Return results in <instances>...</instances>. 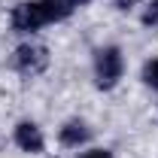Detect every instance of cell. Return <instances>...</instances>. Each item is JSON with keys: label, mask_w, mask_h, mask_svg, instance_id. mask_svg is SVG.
I'll return each instance as SVG.
<instances>
[{"label": "cell", "mask_w": 158, "mask_h": 158, "mask_svg": "<svg viewBox=\"0 0 158 158\" xmlns=\"http://www.w3.org/2000/svg\"><path fill=\"white\" fill-rule=\"evenodd\" d=\"M140 0H113V6H116L118 12H128V9H134Z\"/></svg>", "instance_id": "obj_9"}, {"label": "cell", "mask_w": 158, "mask_h": 158, "mask_svg": "<svg viewBox=\"0 0 158 158\" xmlns=\"http://www.w3.org/2000/svg\"><path fill=\"white\" fill-rule=\"evenodd\" d=\"M12 140H15V146H19L21 152H27V155H40V152L46 149V137H43L40 125H37V122H27V118L15 125Z\"/></svg>", "instance_id": "obj_4"}, {"label": "cell", "mask_w": 158, "mask_h": 158, "mask_svg": "<svg viewBox=\"0 0 158 158\" xmlns=\"http://www.w3.org/2000/svg\"><path fill=\"white\" fill-rule=\"evenodd\" d=\"M58 140H61V146H67V149H79V146H85L91 140V128L82 118H70V122L61 125Z\"/></svg>", "instance_id": "obj_5"}, {"label": "cell", "mask_w": 158, "mask_h": 158, "mask_svg": "<svg viewBox=\"0 0 158 158\" xmlns=\"http://www.w3.org/2000/svg\"><path fill=\"white\" fill-rule=\"evenodd\" d=\"M140 21H143L146 27H158V0H149V3H146V9H143Z\"/></svg>", "instance_id": "obj_7"}, {"label": "cell", "mask_w": 158, "mask_h": 158, "mask_svg": "<svg viewBox=\"0 0 158 158\" xmlns=\"http://www.w3.org/2000/svg\"><path fill=\"white\" fill-rule=\"evenodd\" d=\"M73 9L76 6L70 0H24L9 12V24H12L15 34H34L46 24L70 19Z\"/></svg>", "instance_id": "obj_1"}, {"label": "cell", "mask_w": 158, "mask_h": 158, "mask_svg": "<svg viewBox=\"0 0 158 158\" xmlns=\"http://www.w3.org/2000/svg\"><path fill=\"white\" fill-rule=\"evenodd\" d=\"M70 3H73V6H88L91 0H70Z\"/></svg>", "instance_id": "obj_10"}, {"label": "cell", "mask_w": 158, "mask_h": 158, "mask_svg": "<svg viewBox=\"0 0 158 158\" xmlns=\"http://www.w3.org/2000/svg\"><path fill=\"white\" fill-rule=\"evenodd\" d=\"M143 82H146L149 88H155V91H158V58H152V61L143 64Z\"/></svg>", "instance_id": "obj_6"}, {"label": "cell", "mask_w": 158, "mask_h": 158, "mask_svg": "<svg viewBox=\"0 0 158 158\" xmlns=\"http://www.w3.org/2000/svg\"><path fill=\"white\" fill-rule=\"evenodd\" d=\"M122 73H125V58H122L118 46H103L94 52V82H98V88H103V91L116 88Z\"/></svg>", "instance_id": "obj_2"}, {"label": "cell", "mask_w": 158, "mask_h": 158, "mask_svg": "<svg viewBox=\"0 0 158 158\" xmlns=\"http://www.w3.org/2000/svg\"><path fill=\"white\" fill-rule=\"evenodd\" d=\"M49 67V49L37 43H24L12 52V70L21 76H40Z\"/></svg>", "instance_id": "obj_3"}, {"label": "cell", "mask_w": 158, "mask_h": 158, "mask_svg": "<svg viewBox=\"0 0 158 158\" xmlns=\"http://www.w3.org/2000/svg\"><path fill=\"white\" fill-rule=\"evenodd\" d=\"M79 158H113L110 149H88V152H82Z\"/></svg>", "instance_id": "obj_8"}]
</instances>
